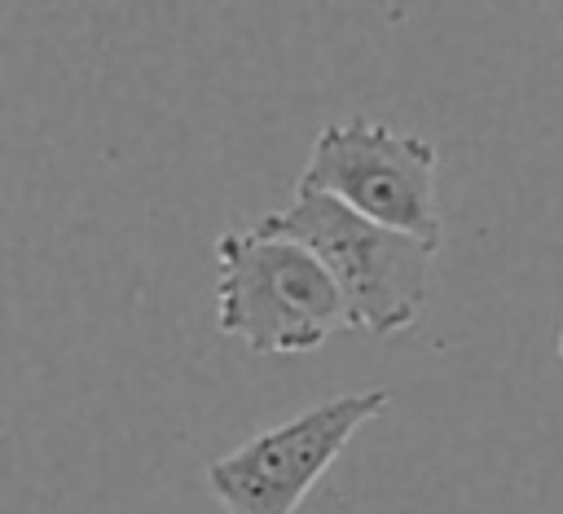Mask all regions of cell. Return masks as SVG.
<instances>
[{
    "label": "cell",
    "instance_id": "5",
    "mask_svg": "<svg viewBox=\"0 0 563 514\" xmlns=\"http://www.w3.org/2000/svg\"><path fill=\"white\" fill-rule=\"evenodd\" d=\"M559 360H563V329H559Z\"/></svg>",
    "mask_w": 563,
    "mask_h": 514
},
{
    "label": "cell",
    "instance_id": "2",
    "mask_svg": "<svg viewBox=\"0 0 563 514\" xmlns=\"http://www.w3.org/2000/svg\"><path fill=\"white\" fill-rule=\"evenodd\" d=\"M251 228L264 237H286L308 246L339 281L352 312V329L400 334L427 308L435 246L383 228L325 193L295 189L290 206L251 220Z\"/></svg>",
    "mask_w": 563,
    "mask_h": 514
},
{
    "label": "cell",
    "instance_id": "4",
    "mask_svg": "<svg viewBox=\"0 0 563 514\" xmlns=\"http://www.w3.org/2000/svg\"><path fill=\"white\" fill-rule=\"evenodd\" d=\"M387 404L391 395L383 387L330 395L216 457L207 466V488L224 514H295L352 435Z\"/></svg>",
    "mask_w": 563,
    "mask_h": 514
},
{
    "label": "cell",
    "instance_id": "1",
    "mask_svg": "<svg viewBox=\"0 0 563 514\" xmlns=\"http://www.w3.org/2000/svg\"><path fill=\"white\" fill-rule=\"evenodd\" d=\"M216 329L260 356H303L352 329V312L308 246L246 224L216 237Z\"/></svg>",
    "mask_w": 563,
    "mask_h": 514
},
{
    "label": "cell",
    "instance_id": "3",
    "mask_svg": "<svg viewBox=\"0 0 563 514\" xmlns=\"http://www.w3.org/2000/svg\"><path fill=\"white\" fill-rule=\"evenodd\" d=\"M435 167L440 149L427 136L396 132L378 119H339L317 132L295 189L325 193L356 215L440 250L444 220L435 198Z\"/></svg>",
    "mask_w": 563,
    "mask_h": 514
}]
</instances>
